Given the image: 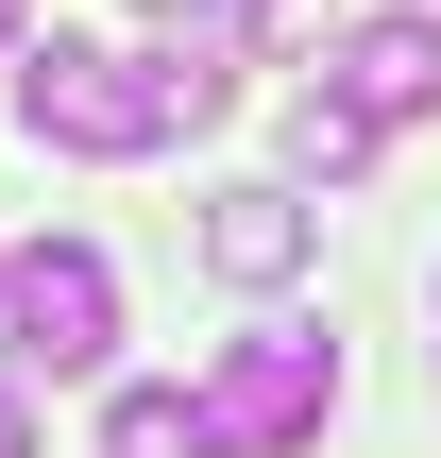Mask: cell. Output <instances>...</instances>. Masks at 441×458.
<instances>
[{
	"label": "cell",
	"instance_id": "cell-1",
	"mask_svg": "<svg viewBox=\"0 0 441 458\" xmlns=\"http://www.w3.org/2000/svg\"><path fill=\"white\" fill-rule=\"evenodd\" d=\"M221 102H238L221 34H187V51H102V34H34V51H17V119H34L51 153H153V136L221 119Z\"/></svg>",
	"mask_w": 441,
	"mask_h": 458
},
{
	"label": "cell",
	"instance_id": "cell-2",
	"mask_svg": "<svg viewBox=\"0 0 441 458\" xmlns=\"http://www.w3.org/2000/svg\"><path fill=\"white\" fill-rule=\"evenodd\" d=\"M0 357H17V374H102V357H119V272H102V238L0 255Z\"/></svg>",
	"mask_w": 441,
	"mask_h": 458
},
{
	"label": "cell",
	"instance_id": "cell-3",
	"mask_svg": "<svg viewBox=\"0 0 441 458\" xmlns=\"http://www.w3.org/2000/svg\"><path fill=\"white\" fill-rule=\"evenodd\" d=\"M323 408H340V340H323V323H272V340H238V357L204 374L221 458H289V442H323Z\"/></svg>",
	"mask_w": 441,
	"mask_h": 458
},
{
	"label": "cell",
	"instance_id": "cell-4",
	"mask_svg": "<svg viewBox=\"0 0 441 458\" xmlns=\"http://www.w3.org/2000/svg\"><path fill=\"white\" fill-rule=\"evenodd\" d=\"M323 85H340L374 136H391V119H441V17H374V34L323 68Z\"/></svg>",
	"mask_w": 441,
	"mask_h": 458
},
{
	"label": "cell",
	"instance_id": "cell-5",
	"mask_svg": "<svg viewBox=\"0 0 441 458\" xmlns=\"http://www.w3.org/2000/svg\"><path fill=\"white\" fill-rule=\"evenodd\" d=\"M306 238H323V221H306L289 187H221V204H204V272H221V289H289Z\"/></svg>",
	"mask_w": 441,
	"mask_h": 458
},
{
	"label": "cell",
	"instance_id": "cell-6",
	"mask_svg": "<svg viewBox=\"0 0 441 458\" xmlns=\"http://www.w3.org/2000/svg\"><path fill=\"white\" fill-rule=\"evenodd\" d=\"M102 458H221V425H204V391H119Z\"/></svg>",
	"mask_w": 441,
	"mask_h": 458
},
{
	"label": "cell",
	"instance_id": "cell-7",
	"mask_svg": "<svg viewBox=\"0 0 441 458\" xmlns=\"http://www.w3.org/2000/svg\"><path fill=\"white\" fill-rule=\"evenodd\" d=\"M289 153H306V170H374V119H357L340 85H306V102H289Z\"/></svg>",
	"mask_w": 441,
	"mask_h": 458
},
{
	"label": "cell",
	"instance_id": "cell-8",
	"mask_svg": "<svg viewBox=\"0 0 441 458\" xmlns=\"http://www.w3.org/2000/svg\"><path fill=\"white\" fill-rule=\"evenodd\" d=\"M153 17H187V34H204V17H221V0H153Z\"/></svg>",
	"mask_w": 441,
	"mask_h": 458
},
{
	"label": "cell",
	"instance_id": "cell-9",
	"mask_svg": "<svg viewBox=\"0 0 441 458\" xmlns=\"http://www.w3.org/2000/svg\"><path fill=\"white\" fill-rule=\"evenodd\" d=\"M238 17H255V34H289V0H238Z\"/></svg>",
	"mask_w": 441,
	"mask_h": 458
},
{
	"label": "cell",
	"instance_id": "cell-10",
	"mask_svg": "<svg viewBox=\"0 0 441 458\" xmlns=\"http://www.w3.org/2000/svg\"><path fill=\"white\" fill-rule=\"evenodd\" d=\"M0 458H34V442H17V391H0Z\"/></svg>",
	"mask_w": 441,
	"mask_h": 458
},
{
	"label": "cell",
	"instance_id": "cell-11",
	"mask_svg": "<svg viewBox=\"0 0 441 458\" xmlns=\"http://www.w3.org/2000/svg\"><path fill=\"white\" fill-rule=\"evenodd\" d=\"M0 68H17V0H0Z\"/></svg>",
	"mask_w": 441,
	"mask_h": 458
}]
</instances>
